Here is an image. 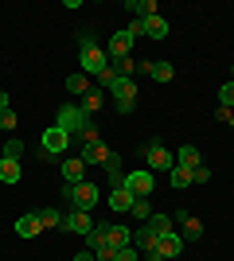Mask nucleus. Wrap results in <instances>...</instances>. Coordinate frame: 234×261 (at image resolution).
Returning a JSON list of instances; mask_svg holds the SVG:
<instances>
[{"label": "nucleus", "instance_id": "1", "mask_svg": "<svg viewBox=\"0 0 234 261\" xmlns=\"http://www.w3.org/2000/svg\"><path fill=\"white\" fill-rule=\"evenodd\" d=\"M55 125H59V129H67L70 137H78L82 144L101 141V133H98V125H94V117H90V113H82V106H59Z\"/></svg>", "mask_w": 234, "mask_h": 261}, {"label": "nucleus", "instance_id": "2", "mask_svg": "<svg viewBox=\"0 0 234 261\" xmlns=\"http://www.w3.org/2000/svg\"><path fill=\"white\" fill-rule=\"evenodd\" d=\"M78 63H82V74H101V70H110V55H106L98 43H94V35H82Z\"/></svg>", "mask_w": 234, "mask_h": 261}, {"label": "nucleus", "instance_id": "3", "mask_svg": "<svg viewBox=\"0 0 234 261\" xmlns=\"http://www.w3.org/2000/svg\"><path fill=\"white\" fill-rule=\"evenodd\" d=\"M63 199H70V207L74 211H94V203H98V184H90V179H82V184H67L63 187Z\"/></svg>", "mask_w": 234, "mask_h": 261}, {"label": "nucleus", "instance_id": "4", "mask_svg": "<svg viewBox=\"0 0 234 261\" xmlns=\"http://www.w3.org/2000/svg\"><path fill=\"white\" fill-rule=\"evenodd\" d=\"M67 144H70V133L67 129H59V125H51V129L43 133V141H39V160H51V156H63L67 152Z\"/></svg>", "mask_w": 234, "mask_h": 261}, {"label": "nucleus", "instance_id": "5", "mask_svg": "<svg viewBox=\"0 0 234 261\" xmlns=\"http://www.w3.org/2000/svg\"><path fill=\"white\" fill-rule=\"evenodd\" d=\"M145 156H148V172H152V168H160V172H172V168H176V156L164 148L160 137H152V141L145 144Z\"/></svg>", "mask_w": 234, "mask_h": 261}, {"label": "nucleus", "instance_id": "6", "mask_svg": "<svg viewBox=\"0 0 234 261\" xmlns=\"http://www.w3.org/2000/svg\"><path fill=\"white\" fill-rule=\"evenodd\" d=\"M110 94L117 101V113H133V106H137V82L133 78H117Z\"/></svg>", "mask_w": 234, "mask_h": 261}, {"label": "nucleus", "instance_id": "7", "mask_svg": "<svg viewBox=\"0 0 234 261\" xmlns=\"http://www.w3.org/2000/svg\"><path fill=\"white\" fill-rule=\"evenodd\" d=\"M125 191H133V199H148L156 191L152 172H125Z\"/></svg>", "mask_w": 234, "mask_h": 261}, {"label": "nucleus", "instance_id": "8", "mask_svg": "<svg viewBox=\"0 0 234 261\" xmlns=\"http://www.w3.org/2000/svg\"><path fill=\"white\" fill-rule=\"evenodd\" d=\"M133 43H137V39H133L129 32H117L110 43H106V55H110V63H117V59H129V55H133Z\"/></svg>", "mask_w": 234, "mask_h": 261}, {"label": "nucleus", "instance_id": "9", "mask_svg": "<svg viewBox=\"0 0 234 261\" xmlns=\"http://www.w3.org/2000/svg\"><path fill=\"white\" fill-rule=\"evenodd\" d=\"M63 230H70V234H90V230H94L90 211H70V215L63 218Z\"/></svg>", "mask_w": 234, "mask_h": 261}, {"label": "nucleus", "instance_id": "10", "mask_svg": "<svg viewBox=\"0 0 234 261\" xmlns=\"http://www.w3.org/2000/svg\"><path fill=\"white\" fill-rule=\"evenodd\" d=\"M176 218H179V226H184V234H179L184 242H199V238H203V222H199L195 215H188V211H179ZM176 218H172V222H176Z\"/></svg>", "mask_w": 234, "mask_h": 261}, {"label": "nucleus", "instance_id": "11", "mask_svg": "<svg viewBox=\"0 0 234 261\" xmlns=\"http://www.w3.org/2000/svg\"><path fill=\"white\" fill-rule=\"evenodd\" d=\"M141 74H148L152 82H172L176 66H172V63H164V59H160V63H141Z\"/></svg>", "mask_w": 234, "mask_h": 261}, {"label": "nucleus", "instance_id": "12", "mask_svg": "<svg viewBox=\"0 0 234 261\" xmlns=\"http://www.w3.org/2000/svg\"><path fill=\"white\" fill-rule=\"evenodd\" d=\"M179 250H184V238H179V230H172V234H164L160 238V246H156V253L164 261H172V257H179Z\"/></svg>", "mask_w": 234, "mask_h": 261}, {"label": "nucleus", "instance_id": "13", "mask_svg": "<svg viewBox=\"0 0 234 261\" xmlns=\"http://www.w3.org/2000/svg\"><path fill=\"white\" fill-rule=\"evenodd\" d=\"M156 246H160V238H156L148 226H141V230H133V250L137 253H152Z\"/></svg>", "mask_w": 234, "mask_h": 261}, {"label": "nucleus", "instance_id": "14", "mask_svg": "<svg viewBox=\"0 0 234 261\" xmlns=\"http://www.w3.org/2000/svg\"><path fill=\"white\" fill-rule=\"evenodd\" d=\"M23 175V164L12 160V156H0V184H20Z\"/></svg>", "mask_w": 234, "mask_h": 261}, {"label": "nucleus", "instance_id": "15", "mask_svg": "<svg viewBox=\"0 0 234 261\" xmlns=\"http://www.w3.org/2000/svg\"><path fill=\"white\" fill-rule=\"evenodd\" d=\"M39 215H35V211H28V215H20L16 218V234H20V238H35V234H39Z\"/></svg>", "mask_w": 234, "mask_h": 261}, {"label": "nucleus", "instance_id": "16", "mask_svg": "<svg viewBox=\"0 0 234 261\" xmlns=\"http://www.w3.org/2000/svg\"><path fill=\"white\" fill-rule=\"evenodd\" d=\"M133 191H125V187H113V195H110V207L117 211V215H129V211H133Z\"/></svg>", "mask_w": 234, "mask_h": 261}, {"label": "nucleus", "instance_id": "17", "mask_svg": "<svg viewBox=\"0 0 234 261\" xmlns=\"http://www.w3.org/2000/svg\"><path fill=\"white\" fill-rule=\"evenodd\" d=\"M63 179H67V184H82V179H86V164H82V156H70V160L63 164Z\"/></svg>", "mask_w": 234, "mask_h": 261}, {"label": "nucleus", "instance_id": "18", "mask_svg": "<svg viewBox=\"0 0 234 261\" xmlns=\"http://www.w3.org/2000/svg\"><path fill=\"white\" fill-rule=\"evenodd\" d=\"M106 242H110L113 250H125V246H133V230H125V226H106Z\"/></svg>", "mask_w": 234, "mask_h": 261}, {"label": "nucleus", "instance_id": "19", "mask_svg": "<svg viewBox=\"0 0 234 261\" xmlns=\"http://www.w3.org/2000/svg\"><path fill=\"white\" fill-rule=\"evenodd\" d=\"M110 160V148H106V141H94L82 148V164H106Z\"/></svg>", "mask_w": 234, "mask_h": 261}, {"label": "nucleus", "instance_id": "20", "mask_svg": "<svg viewBox=\"0 0 234 261\" xmlns=\"http://www.w3.org/2000/svg\"><path fill=\"white\" fill-rule=\"evenodd\" d=\"M141 23H145V35H152V39H168V32H172L160 12H156V16H148V20H141Z\"/></svg>", "mask_w": 234, "mask_h": 261}, {"label": "nucleus", "instance_id": "21", "mask_svg": "<svg viewBox=\"0 0 234 261\" xmlns=\"http://www.w3.org/2000/svg\"><path fill=\"white\" fill-rule=\"evenodd\" d=\"M145 226L152 230L156 238H164V234H172V230H176V222H172V215H156V211H152V218H148Z\"/></svg>", "mask_w": 234, "mask_h": 261}, {"label": "nucleus", "instance_id": "22", "mask_svg": "<svg viewBox=\"0 0 234 261\" xmlns=\"http://www.w3.org/2000/svg\"><path fill=\"white\" fill-rule=\"evenodd\" d=\"M35 215H39V226H43V230H59V226H63V218H67L59 207H43V211H35Z\"/></svg>", "mask_w": 234, "mask_h": 261}, {"label": "nucleus", "instance_id": "23", "mask_svg": "<svg viewBox=\"0 0 234 261\" xmlns=\"http://www.w3.org/2000/svg\"><path fill=\"white\" fill-rule=\"evenodd\" d=\"M106 175H110L113 187H125V168H121V156L110 152V160H106Z\"/></svg>", "mask_w": 234, "mask_h": 261}, {"label": "nucleus", "instance_id": "24", "mask_svg": "<svg viewBox=\"0 0 234 261\" xmlns=\"http://www.w3.org/2000/svg\"><path fill=\"white\" fill-rule=\"evenodd\" d=\"M176 164H179V168H199V148H195V144H179Z\"/></svg>", "mask_w": 234, "mask_h": 261}, {"label": "nucleus", "instance_id": "25", "mask_svg": "<svg viewBox=\"0 0 234 261\" xmlns=\"http://www.w3.org/2000/svg\"><path fill=\"white\" fill-rule=\"evenodd\" d=\"M110 66H113V74H117V78H133L137 70H141V63H137L133 55H129V59H117V63H110Z\"/></svg>", "mask_w": 234, "mask_h": 261}, {"label": "nucleus", "instance_id": "26", "mask_svg": "<svg viewBox=\"0 0 234 261\" xmlns=\"http://www.w3.org/2000/svg\"><path fill=\"white\" fill-rule=\"evenodd\" d=\"M125 8L137 12V20H148V16H156V0H129Z\"/></svg>", "mask_w": 234, "mask_h": 261}, {"label": "nucleus", "instance_id": "27", "mask_svg": "<svg viewBox=\"0 0 234 261\" xmlns=\"http://www.w3.org/2000/svg\"><path fill=\"white\" fill-rule=\"evenodd\" d=\"M67 90H70V94H82V98H86L90 90H94V86H90V74H70V78H67Z\"/></svg>", "mask_w": 234, "mask_h": 261}, {"label": "nucleus", "instance_id": "28", "mask_svg": "<svg viewBox=\"0 0 234 261\" xmlns=\"http://www.w3.org/2000/svg\"><path fill=\"white\" fill-rule=\"evenodd\" d=\"M168 179H172V187H176V191H184V187L191 184V168H172V172H168Z\"/></svg>", "mask_w": 234, "mask_h": 261}, {"label": "nucleus", "instance_id": "29", "mask_svg": "<svg viewBox=\"0 0 234 261\" xmlns=\"http://www.w3.org/2000/svg\"><path fill=\"white\" fill-rule=\"evenodd\" d=\"M98 109H101V90H90L86 98H82V113H90V117H94Z\"/></svg>", "mask_w": 234, "mask_h": 261}, {"label": "nucleus", "instance_id": "30", "mask_svg": "<svg viewBox=\"0 0 234 261\" xmlns=\"http://www.w3.org/2000/svg\"><path fill=\"white\" fill-rule=\"evenodd\" d=\"M129 215H133L137 222H148V218H152V207H148V199H137V203H133V211H129Z\"/></svg>", "mask_w": 234, "mask_h": 261}, {"label": "nucleus", "instance_id": "31", "mask_svg": "<svg viewBox=\"0 0 234 261\" xmlns=\"http://www.w3.org/2000/svg\"><path fill=\"white\" fill-rule=\"evenodd\" d=\"M0 156H12V160H20V156H23V141H20V137H12V141L4 144V152H0Z\"/></svg>", "mask_w": 234, "mask_h": 261}, {"label": "nucleus", "instance_id": "32", "mask_svg": "<svg viewBox=\"0 0 234 261\" xmlns=\"http://www.w3.org/2000/svg\"><path fill=\"white\" fill-rule=\"evenodd\" d=\"M191 184H211V168H191Z\"/></svg>", "mask_w": 234, "mask_h": 261}, {"label": "nucleus", "instance_id": "33", "mask_svg": "<svg viewBox=\"0 0 234 261\" xmlns=\"http://www.w3.org/2000/svg\"><path fill=\"white\" fill-rule=\"evenodd\" d=\"M219 101H223V106H226V109H230V106H234V82H226V86H223V90H219Z\"/></svg>", "mask_w": 234, "mask_h": 261}, {"label": "nucleus", "instance_id": "34", "mask_svg": "<svg viewBox=\"0 0 234 261\" xmlns=\"http://www.w3.org/2000/svg\"><path fill=\"white\" fill-rule=\"evenodd\" d=\"M0 129H4V133L16 129V113H12V109H4V113H0Z\"/></svg>", "mask_w": 234, "mask_h": 261}, {"label": "nucleus", "instance_id": "35", "mask_svg": "<svg viewBox=\"0 0 234 261\" xmlns=\"http://www.w3.org/2000/svg\"><path fill=\"white\" fill-rule=\"evenodd\" d=\"M117 261H141V257H137L133 246H125V250H117Z\"/></svg>", "mask_w": 234, "mask_h": 261}, {"label": "nucleus", "instance_id": "36", "mask_svg": "<svg viewBox=\"0 0 234 261\" xmlns=\"http://www.w3.org/2000/svg\"><path fill=\"white\" fill-rule=\"evenodd\" d=\"M215 117L223 121V125H234V113H230V109H226V106H219V113H215Z\"/></svg>", "mask_w": 234, "mask_h": 261}, {"label": "nucleus", "instance_id": "37", "mask_svg": "<svg viewBox=\"0 0 234 261\" xmlns=\"http://www.w3.org/2000/svg\"><path fill=\"white\" fill-rule=\"evenodd\" d=\"M74 261H98V257H94V253H90V250H86V253H78V257H74Z\"/></svg>", "mask_w": 234, "mask_h": 261}, {"label": "nucleus", "instance_id": "38", "mask_svg": "<svg viewBox=\"0 0 234 261\" xmlns=\"http://www.w3.org/2000/svg\"><path fill=\"white\" fill-rule=\"evenodd\" d=\"M4 109H8V94H4V90H0V113H4Z\"/></svg>", "mask_w": 234, "mask_h": 261}, {"label": "nucleus", "instance_id": "39", "mask_svg": "<svg viewBox=\"0 0 234 261\" xmlns=\"http://www.w3.org/2000/svg\"><path fill=\"white\" fill-rule=\"evenodd\" d=\"M230 74H234V66H230Z\"/></svg>", "mask_w": 234, "mask_h": 261}]
</instances>
